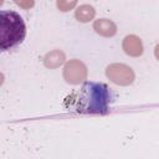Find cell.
Wrapping results in <instances>:
<instances>
[{"label": "cell", "instance_id": "6", "mask_svg": "<svg viewBox=\"0 0 159 159\" xmlns=\"http://www.w3.org/2000/svg\"><path fill=\"white\" fill-rule=\"evenodd\" d=\"M93 27H94L96 32H98L99 35H103V36H113L117 31L116 25L108 19H99V20L94 21Z\"/></svg>", "mask_w": 159, "mask_h": 159}, {"label": "cell", "instance_id": "1", "mask_svg": "<svg viewBox=\"0 0 159 159\" xmlns=\"http://www.w3.org/2000/svg\"><path fill=\"white\" fill-rule=\"evenodd\" d=\"M113 101L111 88L104 83L84 82L77 92L66 98L68 111L86 114H106Z\"/></svg>", "mask_w": 159, "mask_h": 159}, {"label": "cell", "instance_id": "8", "mask_svg": "<svg viewBox=\"0 0 159 159\" xmlns=\"http://www.w3.org/2000/svg\"><path fill=\"white\" fill-rule=\"evenodd\" d=\"M94 9L91 5H82L76 10V19L81 22H87L94 17Z\"/></svg>", "mask_w": 159, "mask_h": 159}, {"label": "cell", "instance_id": "5", "mask_svg": "<svg viewBox=\"0 0 159 159\" xmlns=\"http://www.w3.org/2000/svg\"><path fill=\"white\" fill-rule=\"evenodd\" d=\"M123 48L124 51L130 56H139L143 52V46L140 40L137 36H127L123 41Z\"/></svg>", "mask_w": 159, "mask_h": 159}, {"label": "cell", "instance_id": "10", "mask_svg": "<svg viewBox=\"0 0 159 159\" xmlns=\"http://www.w3.org/2000/svg\"><path fill=\"white\" fill-rule=\"evenodd\" d=\"M19 6L24 7V9H29L34 6V0H14Z\"/></svg>", "mask_w": 159, "mask_h": 159}, {"label": "cell", "instance_id": "2", "mask_svg": "<svg viewBox=\"0 0 159 159\" xmlns=\"http://www.w3.org/2000/svg\"><path fill=\"white\" fill-rule=\"evenodd\" d=\"M26 35L22 17L12 10H0V52L19 46Z\"/></svg>", "mask_w": 159, "mask_h": 159}, {"label": "cell", "instance_id": "7", "mask_svg": "<svg viewBox=\"0 0 159 159\" xmlns=\"http://www.w3.org/2000/svg\"><path fill=\"white\" fill-rule=\"evenodd\" d=\"M63 61H65V55L61 51H52L47 53L45 57V65L50 68L58 67L60 65H62Z\"/></svg>", "mask_w": 159, "mask_h": 159}, {"label": "cell", "instance_id": "3", "mask_svg": "<svg viewBox=\"0 0 159 159\" xmlns=\"http://www.w3.org/2000/svg\"><path fill=\"white\" fill-rule=\"evenodd\" d=\"M107 76L117 84H129L134 78V75L128 66L117 63L107 67Z\"/></svg>", "mask_w": 159, "mask_h": 159}, {"label": "cell", "instance_id": "4", "mask_svg": "<svg viewBox=\"0 0 159 159\" xmlns=\"http://www.w3.org/2000/svg\"><path fill=\"white\" fill-rule=\"evenodd\" d=\"M63 76L68 83L77 84L86 78V67L82 62L77 60L70 61L65 67Z\"/></svg>", "mask_w": 159, "mask_h": 159}, {"label": "cell", "instance_id": "9", "mask_svg": "<svg viewBox=\"0 0 159 159\" xmlns=\"http://www.w3.org/2000/svg\"><path fill=\"white\" fill-rule=\"evenodd\" d=\"M77 0H57V7L61 11H68L76 5Z\"/></svg>", "mask_w": 159, "mask_h": 159}, {"label": "cell", "instance_id": "12", "mask_svg": "<svg viewBox=\"0 0 159 159\" xmlns=\"http://www.w3.org/2000/svg\"><path fill=\"white\" fill-rule=\"evenodd\" d=\"M2 2H4V0H0V5H1V4H2Z\"/></svg>", "mask_w": 159, "mask_h": 159}, {"label": "cell", "instance_id": "11", "mask_svg": "<svg viewBox=\"0 0 159 159\" xmlns=\"http://www.w3.org/2000/svg\"><path fill=\"white\" fill-rule=\"evenodd\" d=\"M2 80H4V76H2V75H0V84L2 83Z\"/></svg>", "mask_w": 159, "mask_h": 159}]
</instances>
